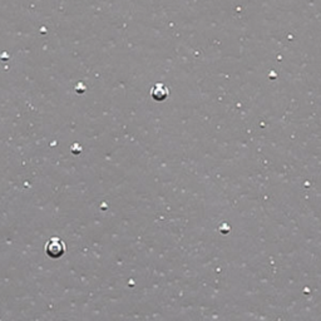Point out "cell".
Returning <instances> with one entry per match:
<instances>
[{
	"mask_svg": "<svg viewBox=\"0 0 321 321\" xmlns=\"http://www.w3.org/2000/svg\"><path fill=\"white\" fill-rule=\"evenodd\" d=\"M168 88L166 87V86H163V84H157L156 87H153V89H152V97H153V99H156V101L158 102H162L163 99H166V98L168 97Z\"/></svg>",
	"mask_w": 321,
	"mask_h": 321,
	"instance_id": "obj_2",
	"label": "cell"
},
{
	"mask_svg": "<svg viewBox=\"0 0 321 321\" xmlns=\"http://www.w3.org/2000/svg\"><path fill=\"white\" fill-rule=\"evenodd\" d=\"M65 251H67V246L60 237H51L45 243V254L51 259H60Z\"/></svg>",
	"mask_w": 321,
	"mask_h": 321,
	"instance_id": "obj_1",
	"label": "cell"
}]
</instances>
